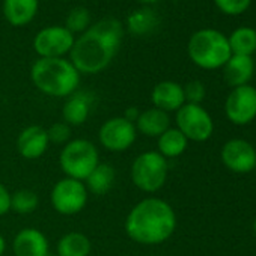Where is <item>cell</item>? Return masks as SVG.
<instances>
[{"instance_id": "cell-9", "label": "cell", "mask_w": 256, "mask_h": 256, "mask_svg": "<svg viewBox=\"0 0 256 256\" xmlns=\"http://www.w3.org/2000/svg\"><path fill=\"white\" fill-rule=\"evenodd\" d=\"M136 125L124 116H113L106 119L98 130L100 145L110 152L128 151L138 139Z\"/></svg>"}, {"instance_id": "cell-32", "label": "cell", "mask_w": 256, "mask_h": 256, "mask_svg": "<svg viewBox=\"0 0 256 256\" xmlns=\"http://www.w3.org/2000/svg\"><path fill=\"white\" fill-rule=\"evenodd\" d=\"M253 230H254V234H256V217H254V222H253Z\"/></svg>"}, {"instance_id": "cell-34", "label": "cell", "mask_w": 256, "mask_h": 256, "mask_svg": "<svg viewBox=\"0 0 256 256\" xmlns=\"http://www.w3.org/2000/svg\"><path fill=\"white\" fill-rule=\"evenodd\" d=\"M50 256H56V254H50Z\"/></svg>"}, {"instance_id": "cell-5", "label": "cell", "mask_w": 256, "mask_h": 256, "mask_svg": "<svg viewBox=\"0 0 256 256\" xmlns=\"http://www.w3.org/2000/svg\"><path fill=\"white\" fill-rule=\"evenodd\" d=\"M100 163L96 145L83 138L71 139L59 152V168L64 175L78 181H84Z\"/></svg>"}, {"instance_id": "cell-16", "label": "cell", "mask_w": 256, "mask_h": 256, "mask_svg": "<svg viewBox=\"0 0 256 256\" xmlns=\"http://www.w3.org/2000/svg\"><path fill=\"white\" fill-rule=\"evenodd\" d=\"M92 108V95L89 92L76 90L70 95L62 107V120L66 122L70 126H80L83 125Z\"/></svg>"}, {"instance_id": "cell-3", "label": "cell", "mask_w": 256, "mask_h": 256, "mask_svg": "<svg viewBox=\"0 0 256 256\" xmlns=\"http://www.w3.org/2000/svg\"><path fill=\"white\" fill-rule=\"evenodd\" d=\"M80 72L65 58H40L30 68L34 86L44 95L68 98L80 86Z\"/></svg>"}, {"instance_id": "cell-21", "label": "cell", "mask_w": 256, "mask_h": 256, "mask_svg": "<svg viewBox=\"0 0 256 256\" xmlns=\"http://www.w3.org/2000/svg\"><path fill=\"white\" fill-rule=\"evenodd\" d=\"M114 181H116L114 168L110 166L108 163H100L83 182L89 194L104 196L113 188Z\"/></svg>"}, {"instance_id": "cell-10", "label": "cell", "mask_w": 256, "mask_h": 256, "mask_svg": "<svg viewBox=\"0 0 256 256\" xmlns=\"http://www.w3.org/2000/svg\"><path fill=\"white\" fill-rule=\"evenodd\" d=\"M224 113L229 122L238 126L253 122L256 119V88L250 84L234 88L224 101Z\"/></svg>"}, {"instance_id": "cell-26", "label": "cell", "mask_w": 256, "mask_h": 256, "mask_svg": "<svg viewBox=\"0 0 256 256\" xmlns=\"http://www.w3.org/2000/svg\"><path fill=\"white\" fill-rule=\"evenodd\" d=\"M71 133H72V126H70L64 120H58L52 124L50 128H47L48 140L50 144H54V145L64 146L65 144H68L71 140Z\"/></svg>"}, {"instance_id": "cell-22", "label": "cell", "mask_w": 256, "mask_h": 256, "mask_svg": "<svg viewBox=\"0 0 256 256\" xmlns=\"http://www.w3.org/2000/svg\"><path fill=\"white\" fill-rule=\"evenodd\" d=\"M188 148L187 138L176 126H170L157 139V152H160L166 160L181 157Z\"/></svg>"}, {"instance_id": "cell-12", "label": "cell", "mask_w": 256, "mask_h": 256, "mask_svg": "<svg viewBox=\"0 0 256 256\" xmlns=\"http://www.w3.org/2000/svg\"><path fill=\"white\" fill-rule=\"evenodd\" d=\"M220 158L230 172L250 174L256 166V148L244 139H230L222 146Z\"/></svg>"}, {"instance_id": "cell-2", "label": "cell", "mask_w": 256, "mask_h": 256, "mask_svg": "<svg viewBox=\"0 0 256 256\" xmlns=\"http://www.w3.org/2000/svg\"><path fill=\"white\" fill-rule=\"evenodd\" d=\"M174 206L157 196H146L128 211L124 229L126 236L140 246H160L176 230Z\"/></svg>"}, {"instance_id": "cell-8", "label": "cell", "mask_w": 256, "mask_h": 256, "mask_svg": "<svg viewBox=\"0 0 256 256\" xmlns=\"http://www.w3.org/2000/svg\"><path fill=\"white\" fill-rule=\"evenodd\" d=\"M89 200V193L83 181L64 176L54 182L50 192L53 210L60 216H76L82 212Z\"/></svg>"}, {"instance_id": "cell-11", "label": "cell", "mask_w": 256, "mask_h": 256, "mask_svg": "<svg viewBox=\"0 0 256 256\" xmlns=\"http://www.w3.org/2000/svg\"><path fill=\"white\" fill-rule=\"evenodd\" d=\"M74 35L65 26H48L34 38V50L40 58H64L74 46Z\"/></svg>"}, {"instance_id": "cell-7", "label": "cell", "mask_w": 256, "mask_h": 256, "mask_svg": "<svg viewBox=\"0 0 256 256\" xmlns=\"http://www.w3.org/2000/svg\"><path fill=\"white\" fill-rule=\"evenodd\" d=\"M176 128L187 138L188 142L202 144L211 139L214 133V120L202 104L186 102L175 112Z\"/></svg>"}, {"instance_id": "cell-33", "label": "cell", "mask_w": 256, "mask_h": 256, "mask_svg": "<svg viewBox=\"0 0 256 256\" xmlns=\"http://www.w3.org/2000/svg\"><path fill=\"white\" fill-rule=\"evenodd\" d=\"M254 172H256V166H254Z\"/></svg>"}, {"instance_id": "cell-27", "label": "cell", "mask_w": 256, "mask_h": 256, "mask_svg": "<svg viewBox=\"0 0 256 256\" xmlns=\"http://www.w3.org/2000/svg\"><path fill=\"white\" fill-rule=\"evenodd\" d=\"M184 88V96H186V102L190 104H202V101L205 100L206 95V89L205 84L199 80H192L188 82Z\"/></svg>"}, {"instance_id": "cell-25", "label": "cell", "mask_w": 256, "mask_h": 256, "mask_svg": "<svg viewBox=\"0 0 256 256\" xmlns=\"http://www.w3.org/2000/svg\"><path fill=\"white\" fill-rule=\"evenodd\" d=\"M90 14L86 8H74L68 17H66V29L74 35V34H83L86 32L90 26Z\"/></svg>"}, {"instance_id": "cell-13", "label": "cell", "mask_w": 256, "mask_h": 256, "mask_svg": "<svg viewBox=\"0 0 256 256\" xmlns=\"http://www.w3.org/2000/svg\"><path fill=\"white\" fill-rule=\"evenodd\" d=\"M16 146H17V152L20 154V157L26 160L41 158L50 146L47 128L41 125L24 126L17 136Z\"/></svg>"}, {"instance_id": "cell-20", "label": "cell", "mask_w": 256, "mask_h": 256, "mask_svg": "<svg viewBox=\"0 0 256 256\" xmlns=\"http://www.w3.org/2000/svg\"><path fill=\"white\" fill-rule=\"evenodd\" d=\"M90 252L92 241L80 230L66 232L56 242V256H89Z\"/></svg>"}, {"instance_id": "cell-23", "label": "cell", "mask_w": 256, "mask_h": 256, "mask_svg": "<svg viewBox=\"0 0 256 256\" xmlns=\"http://www.w3.org/2000/svg\"><path fill=\"white\" fill-rule=\"evenodd\" d=\"M232 54L252 56L256 52V30L252 28H240L228 38Z\"/></svg>"}, {"instance_id": "cell-29", "label": "cell", "mask_w": 256, "mask_h": 256, "mask_svg": "<svg viewBox=\"0 0 256 256\" xmlns=\"http://www.w3.org/2000/svg\"><path fill=\"white\" fill-rule=\"evenodd\" d=\"M11 211V192L6 186L0 182V217Z\"/></svg>"}, {"instance_id": "cell-28", "label": "cell", "mask_w": 256, "mask_h": 256, "mask_svg": "<svg viewBox=\"0 0 256 256\" xmlns=\"http://www.w3.org/2000/svg\"><path fill=\"white\" fill-rule=\"evenodd\" d=\"M214 2L222 12L229 16H238L250 6L252 0H214Z\"/></svg>"}, {"instance_id": "cell-17", "label": "cell", "mask_w": 256, "mask_h": 256, "mask_svg": "<svg viewBox=\"0 0 256 256\" xmlns=\"http://www.w3.org/2000/svg\"><path fill=\"white\" fill-rule=\"evenodd\" d=\"M134 125H136L138 133H140L146 138L158 139L168 128H170V116H169V113H166L160 108L150 107L139 113Z\"/></svg>"}, {"instance_id": "cell-19", "label": "cell", "mask_w": 256, "mask_h": 256, "mask_svg": "<svg viewBox=\"0 0 256 256\" xmlns=\"http://www.w3.org/2000/svg\"><path fill=\"white\" fill-rule=\"evenodd\" d=\"M40 8V0H5L4 14L10 24L20 28L29 24Z\"/></svg>"}, {"instance_id": "cell-18", "label": "cell", "mask_w": 256, "mask_h": 256, "mask_svg": "<svg viewBox=\"0 0 256 256\" xmlns=\"http://www.w3.org/2000/svg\"><path fill=\"white\" fill-rule=\"evenodd\" d=\"M223 77L229 86L238 88L248 84V82L253 77L254 72V62L252 56H241V54H232L229 60L224 64L223 68Z\"/></svg>"}, {"instance_id": "cell-24", "label": "cell", "mask_w": 256, "mask_h": 256, "mask_svg": "<svg viewBox=\"0 0 256 256\" xmlns=\"http://www.w3.org/2000/svg\"><path fill=\"white\" fill-rule=\"evenodd\" d=\"M40 206V198L36 192L30 188H20L11 193V211L20 216H29Z\"/></svg>"}, {"instance_id": "cell-4", "label": "cell", "mask_w": 256, "mask_h": 256, "mask_svg": "<svg viewBox=\"0 0 256 256\" xmlns=\"http://www.w3.org/2000/svg\"><path fill=\"white\" fill-rule=\"evenodd\" d=\"M188 56L202 70H217L232 56L228 38L214 29H202L192 35L187 46Z\"/></svg>"}, {"instance_id": "cell-1", "label": "cell", "mask_w": 256, "mask_h": 256, "mask_svg": "<svg viewBox=\"0 0 256 256\" xmlns=\"http://www.w3.org/2000/svg\"><path fill=\"white\" fill-rule=\"evenodd\" d=\"M124 30L118 20L104 18L90 26L76 41L70 52V60L80 74H98L104 71L119 52Z\"/></svg>"}, {"instance_id": "cell-15", "label": "cell", "mask_w": 256, "mask_h": 256, "mask_svg": "<svg viewBox=\"0 0 256 256\" xmlns=\"http://www.w3.org/2000/svg\"><path fill=\"white\" fill-rule=\"evenodd\" d=\"M152 107L160 108L166 113L180 110L186 104L184 88L172 80H164L157 83L151 92Z\"/></svg>"}, {"instance_id": "cell-6", "label": "cell", "mask_w": 256, "mask_h": 256, "mask_svg": "<svg viewBox=\"0 0 256 256\" xmlns=\"http://www.w3.org/2000/svg\"><path fill=\"white\" fill-rule=\"evenodd\" d=\"M169 176V160L157 151L140 152L132 163L130 178L134 187L144 193L160 192Z\"/></svg>"}, {"instance_id": "cell-14", "label": "cell", "mask_w": 256, "mask_h": 256, "mask_svg": "<svg viewBox=\"0 0 256 256\" xmlns=\"http://www.w3.org/2000/svg\"><path fill=\"white\" fill-rule=\"evenodd\" d=\"M16 256H50V242L47 235L38 228H23L12 240Z\"/></svg>"}, {"instance_id": "cell-31", "label": "cell", "mask_w": 256, "mask_h": 256, "mask_svg": "<svg viewBox=\"0 0 256 256\" xmlns=\"http://www.w3.org/2000/svg\"><path fill=\"white\" fill-rule=\"evenodd\" d=\"M6 247H8V242H6V238L0 234V256H4L5 252H6Z\"/></svg>"}, {"instance_id": "cell-30", "label": "cell", "mask_w": 256, "mask_h": 256, "mask_svg": "<svg viewBox=\"0 0 256 256\" xmlns=\"http://www.w3.org/2000/svg\"><path fill=\"white\" fill-rule=\"evenodd\" d=\"M139 113H140V110L138 108V107H128L125 112H124V118L126 119V120H130V122H136V119H138V116H139Z\"/></svg>"}]
</instances>
